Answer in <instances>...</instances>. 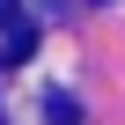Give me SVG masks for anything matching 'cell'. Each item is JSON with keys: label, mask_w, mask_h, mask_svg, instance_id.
I'll return each mask as SVG.
<instances>
[{"label": "cell", "mask_w": 125, "mask_h": 125, "mask_svg": "<svg viewBox=\"0 0 125 125\" xmlns=\"http://www.w3.org/2000/svg\"><path fill=\"white\" fill-rule=\"evenodd\" d=\"M52 8H81V0H52Z\"/></svg>", "instance_id": "3"}, {"label": "cell", "mask_w": 125, "mask_h": 125, "mask_svg": "<svg viewBox=\"0 0 125 125\" xmlns=\"http://www.w3.org/2000/svg\"><path fill=\"white\" fill-rule=\"evenodd\" d=\"M44 125H81V103L74 96H44Z\"/></svg>", "instance_id": "2"}, {"label": "cell", "mask_w": 125, "mask_h": 125, "mask_svg": "<svg viewBox=\"0 0 125 125\" xmlns=\"http://www.w3.org/2000/svg\"><path fill=\"white\" fill-rule=\"evenodd\" d=\"M37 52V22L22 0H0V66H22V59Z\"/></svg>", "instance_id": "1"}]
</instances>
